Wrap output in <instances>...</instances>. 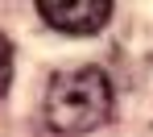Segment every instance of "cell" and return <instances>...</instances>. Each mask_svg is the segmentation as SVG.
Masks as SVG:
<instances>
[{"label":"cell","instance_id":"obj_2","mask_svg":"<svg viewBox=\"0 0 153 137\" xmlns=\"http://www.w3.org/2000/svg\"><path fill=\"white\" fill-rule=\"evenodd\" d=\"M37 13L42 21L62 33H100L108 21H112V4L108 0H37Z\"/></svg>","mask_w":153,"mask_h":137},{"label":"cell","instance_id":"obj_1","mask_svg":"<svg viewBox=\"0 0 153 137\" xmlns=\"http://www.w3.org/2000/svg\"><path fill=\"white\" fill-rule=\"evenodd\" d=\"M116 112V91L112 79L100 67H71L58 71L46 87V125L62 137L91 133L112 121Z\"/></svg>","mask_w":153,"mask_h":137},{"label":"cell","instance_id":"obj_3","mask_svg":"<svg viewBox=\"0 0 153 137\" xmlns=\"http://www.w3.org/2000/svg\"><path fill=\"white\" fill-rule=\"evenodd\" d=\"M8 83H13V42L0 33V96L8 91Z\"/></svg>","mask_w":153,"mask_h":137}]
</instances>
